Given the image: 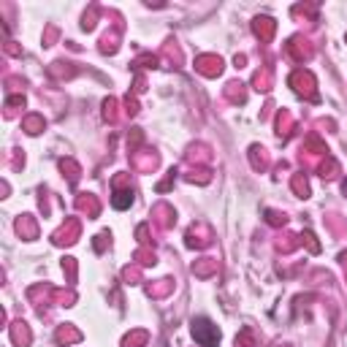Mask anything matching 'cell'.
<instances>
[{"mask_svg": "<svg viewBox=\"0 0 347 347\" xmlns=\"http://www.w3.org/2000/svg\"><path fill=\"white\" fill-rule=\"evenodd\" d=\"M193 337H195L203 347H212V345H217L220 334H217V328L209 323V320H193Z\"/></svg>", "mask_w": 347, "mask_h": 347, "instance_id": "6da1fadb", "label": "cell"}, {"mask_svg": "<svg viewBox=\"0 0 347 347\" xmlns=\"http://www.w3.org/2000/svg\"><path fill=\"white\" fill-rule=\"evenodd\" d=\"M111 203H114L117 209H125L128 203H130V193H117V198H114Z\"/></svg>", "mask_w": 347, "mask_h": 347, "instance_id": "7a4b0ae2", "label": "cell"}]
</instances>
